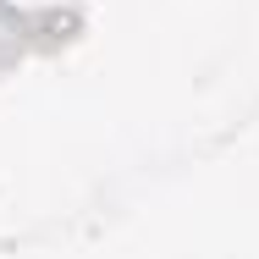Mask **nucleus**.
<instances>
[]
</instances>
